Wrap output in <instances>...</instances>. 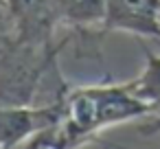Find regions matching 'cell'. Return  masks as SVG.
I'll use <instances>...</instances> for the list:
<instances>
[{
    "instance_id": "obj_6",
    "label": "cell",
    "mask_w": 160,
    "mask_h": 149,
    "mask_svg": "<svg viewBox=\"0 0 160 149\" xmlns=\"http://www.w3.org/2000/svg\"><path fill=\"white\" fill-rule=\"evenodd\" d=\"M129 86L153 112H160V57L147 53L145 70L140 72V77L129 81Z\"/></svg>"
},
{
    "instance_id": "obj_5",
    "label": "cell",
    "mask_w": 160,
    "mask_h": 149,
    "mask_svg": "<svg viewBox=\"0 0 160 149\" xmlns=\"http://www.w3.org/2000/svg\"><path fill=\"white\" fill-rule=\"evenodd\" d=\"M59 20L72 24H97L105 20V0H53Z\"/></svg>"
},
{
    "instance_id": "obj_2",
    "label": "cell",
    "mask_w": 160,
    "mask_h": 149,
    "mask_svg": "<svg viewBox=\"0 0 160 149\" xmlns=\"http://www.w3.org/2000/svg\"><path fill=\"white\" fill-rule=\"evenodd\" d=\"M64 118L62 105L24 107V105H0V149L18 147L27 142L40 129Z\"/></svg>"
},
{
    "instance_id": "obj_3",
    "label": "cell",
    "mask_w": 160,
    "mask_h": 149,
    "mask_svg": "<svg viewBox=\"0 0 160 149\" xmlns=\"http://www.w3.org/2000/svg\"><path fill=\"white\" fill-rule=\"evenodd\" d=\"M108 29L160 37V0H105Z\"/></svg>"
},
{
    "instance_id": "obj_1",
    "label": "cell",
    "mask_w": 160,
    "mask_h": 149,
    "mask_svg": "<svg viewBox=\"0 0 160 149\" xmlns=\"http://www.w3.org/2000/svg\"><path fill=\"white\" fill-rule=\"evenodd\" d=\"M151 112L153 110L132 90L129 83L92 86L79 88L66 99L64 118L72 127V132L83 140L86 136L103 127L127 123Z\"/></svg>"
},
{
    "instance_id": "obj_4",
    "label": "cell",
    "mask_w": 160,
    "mask_h": 149,
    "mask_svg": "<svg viewBox=\"0 0 160 149\" xmlns=\"http://www.w3.org/2000/svg\"><path fill=\"white\" fill-rule=\"evenodd\" d=\"M7 7L18 27L20 40L29 44L44 42L59 20L53 0H7Z\"/></svg>"
}]
</instances>
